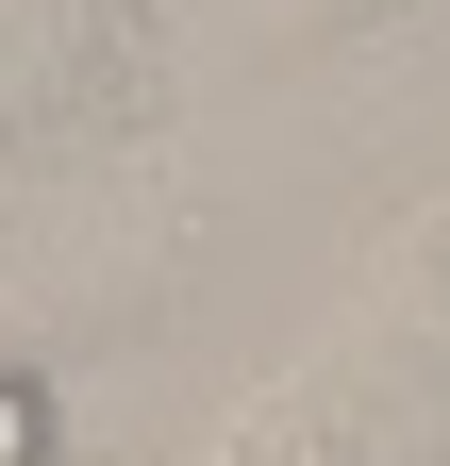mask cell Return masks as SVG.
<instances>
[{
	"label": "cell",
	"mask_w": 450,
	"mask_h": 466,
	"mask_svg": "<svg viewBox=\"0 0 450 466\" xmlns=\"http://www.w3.org/2000/svg\"><path fill=\"white\" fill-rule=\"evenodd\" d=\"M0 466H67V450H50V383H34V367H0Z\"/></svg>",
	"instance_id": "obj_1"
},
{
	"label": "cell",
	"mask_w": 450,
	"mask_h": 466,
	"mask_svg": "<svg viewBox=\"0 0 450 466\" xmlns=\"http://www.w3.org/2000/svg\"><path fill=\"white\" fill-rule=\"evenodd\" d=\"M67 466H84V450H67Z\"/></svg>",
	"instance_id": "obj_2"
}]
</instances>
